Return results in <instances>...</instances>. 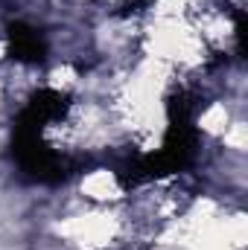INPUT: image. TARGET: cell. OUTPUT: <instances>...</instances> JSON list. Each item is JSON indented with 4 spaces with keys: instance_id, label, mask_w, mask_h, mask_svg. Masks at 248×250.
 I'll return each instance as SVG.
<instances>
[{
    "instance_id": "6da1fadb",
    "label": "cell",
    "mask_w": 248,
    "mask_h": 250,
    "mask_svg": "<svg viewBox=\"0 0 248 250\" xmlns=\"http://www.w3.org/2000/svg\"><path fill=\"white\" fill-rule=\"evenodd\" d=\"M12 53L21 62H38L44 56V41H41V35L35 29L15 26L12 29Z\"/></svg>"
}]
</instances>
